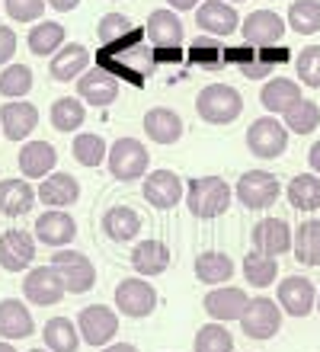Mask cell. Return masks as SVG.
I'll use <instances>...</instances> for the list:
<instances>
[{
    "mask_svg": "<svg viewBox=\"0 0 320 352\" xmlns=\"http://www.w3.org/2000/svg\"><path fill=\"white\" fill-rule=\"evenodd\" d=\"M240 330L250 340H273L279 330H282V307L273 298H250L247 311L240 314Z\"/></svg>",
    "mask_w": 320,
    "mask_h": 352,
    "instance_id": "8",
    "label": "cell"
},
{
    "mask_svg": "<svg viewBox=\"0 0 320 352\" xmlns=\"http://www.w3.org/2000/svg\"><path fill=\"white\" fill-rule=\"evenodd\" d=\"M145 131H147V138L157 141V144H176V141L183 138L186 125L176 109L154 106V109L145 112Z\"/></svg>",
    "mask_w": 320,
    "mask_h": 352,
    "instance_id": "28",
    "label": "cell"
},
{
    "mask_svg": "<svg viewBox=\"0 0 320 352\" xmlns=\"http://www.w3.org/2000/svg\"><path fill=\"white\" fill-rule=\"evenodd\" d=\"M36 333V320H32V311H29L19 298H3L0 301V336L3 340H26V336Z\"/></svg>",
    "mask_w": 320,
    "mask_h": 352,
    "instance_id": "25",
    "label": "cell"
},
{
    "mask_svg": "<svg viewBox=\"0 0 320 352\" xmlns=\"http://www.w3.org/2000/svg\"><path fill=\"white\" fill-rule=\"evenodd\" d=\"M36 189L32 183L19 179V176H10V179H0V214L3 218H19V214H29L32 205H36Z\"/></svg>",
    "mask_w": 320,
    "mask_h": 352,
    "instance_id": "27",
    "label": "cell"
},
{
    "mask_svg": "<svg viewBox=\"0 0 320 352\" xmlns=\"http://www.w3.org/2000/svg\"><path fill=\"white\" fill-rule=\"evenodd\" d=\"M234 189H231L221 176H195L186 179V208L192 212V218L199 221H211L231 208Z\"/></svg>",
    "mask_w": 320,
    "mask_h": 352,
    "instance_id": "1",
    "label": "cell"
},
{
    "mask_svg": "<svg viewBox=\"0 0 320 352\" xmlns=\"http://www.w3.org/2000/svg\"><path fill=\"white\" fill-rule=\"evenodd\" d=\"M106 157H109L106 138L93 135V131H81V135L74 138V160H77L81 167H100V164H106Z\"/></svg>",
    "mask_w": 320,
    "mask_h": 352,
    "instance_id": "39",
    "label": "cell"
},
{
    "mask_svg": "<svg viewBox=\"0 0 320 352\" xmlns=\"http://www.w3.org/2000/svg\"><path fill=\"white\" fill-rule=\"evenodd\" d=\"M58 167V151L48 141H26L19 148V173L26 179H45Z\"/></svg>",
    "mask_w": 320,
    "mask_h": 352,
    "instance_id": "23",
    "label": "cell"
},
{
    "mask_svg": "<svg viewBox=\"0 0 320 352\" xmlns=\"http://www.w3.org/2000/svg\"><path fill=\"white\" fill-rule=\"evenodd\" d=\"M145 36H147V42H151L154 48H160V45H183V38H186L183 19H180L176 10H154V13L147 16Z\"/></svg>",
    "mask_w": 320,
    "mask_h": 352,
    "instance_id": "26",
    "label": "cell"
},
{
    "mask_svg": "<svg viewBox=\"0 0 320 352\" xmlns=\"http://www.w3.org/2000/svg\"><path fill=\"white\" fill-rule=\"evenodd\" d=\"M279 276V260L275 256H266L259 250H250L244 256V278H247L253 288H269Z\"/></svg>",
    "mask_w": 320,
    "mask_h": 352,
    "instance_id": "38",
    "label": "cell"
},
{
    "mask_svg": "<svg viewBox=\"0 0 320 352\" xmlns=\"http://www.w3.org/2000/svg\"><path fill=\"white\" fill-rule=\"evenodd\" d=\"M29 352H48V349H29Z\"/></svg>",
    "mask_w": 320,
    "mask_h": 352,
    "instance_id": "59",
    "label": "cell"
},
{
    "mask_svg": "<svg viewBox=\"0 0 320 352\" xmlns=\"http://www.w3.org/2000/svg\"><path fill=\"white\" fill-rule=\"evenodd\" d=\"M295 231L288 228V221L282 218H263L253 228V250L266 253V256H282L292 250Z\"/></svg>",
    "mask_w": 320,
    "mask_h": 352,
    "instance_id": "20",
    "label": "cell"
},
{
    "mask_svg": "<svg viewBox=\"0 0 320 352\" xmlns=\"http://www.w3.org/2000/svg\"><path fill=\"white\" fill-rule=\"evenodd\" d=\"M256 58V48L253 45H247V42H244V45H228L224 48V67L228 65H247V61H253Z\"/></svg>",
    "mask_w": 320,
    "mask_h": 352,
    "instance_id": "47",
    "label": "cell"
},
{
    "mask_svg": "<svg viewBox=\"0 0 320 352\" xmlns=\"http://www.w3.org/2000/svg\"><path fill=\"white\" fill-rule=\"evenodd\" d=\"M147 164H151V154L138 138H119L109 144V157H106V167L109 173L119 179V183H135V179H145L147 176Z\"/></svg>",
    "mask_w": 320,
    "mask_h": 352,
    "instance_id": "3",
    "label": "cell"
},
{
    "mask_svg": "<svg viewBox=\"0 0 320 352\" xmlns=\"http://www.w3.org/2000/svg\"><path fill=\"white\" fill-rule=\"evenodd\" d=\"M282 122H285V129L295 131V135H311L320 125V106L314 100H298L282 116Z\"/></svg>",
    "mask_w": 320,
    "mask_h": 352,
    "instance_id": "40",
    "label": "cell"
},
{
    "mask_svg": "<svg viewBox=\"0 0 320 352\" xmlns=\"http://www.w3.org/2000/svg\"><path fill=\"white\" fill-rule=\"evenodd\" d=\"M29 90H32V67L29 65H7L0 71V96L26 100Z\"/></svg>",
    "mask_w": 320,
    "mask_h": 352,
    "instance_id": "41",
    "label": "cell"
},
{
    "mask_svg": "<svg viewBox=\"0 0 320 352\" xmlns=\"http://www.w3.org/2000/svg\"><path fill=\"white\" fill-rule=\"evenodd\" d=\"M100 352H138V346H131V343H109V346H103Z\"/></svg>",
    "mask_w": 320,
    "mask_h": 352,
    "instance_id": "55",
    "label": "cell"
},
{
    "mask_svg": "<svg viewBox=\"0 0 320 352\" xmlns=\"http://www.w3.org/2000/svg\"><path fill=\"white\" fill-rule=\"evenodd\" d=\"M317 314H320V292H317Z\"/></svg>",
    "mask_w": 320,
    "mask_h": 352,
    "instance_id": "57",
    "label": "cell"
},
{
    "mask_svg": "<svg viewBox=\"0 0 320 352\" xmlns=\"http://www.w3.org/2000/svg\"><path fill=\"white\" fill-rule=\"evenodd\" d=\"M240 36L247 38V45L266 48V45H279L285 36V19L273 10H256L240 23Z\"/></svg>",
    "mask_w": 320,
    "mask_h": 352,
    "instance_id": "17",
    "label": "cell"
},
{
    "mask_svg": "<svg viewBox=\"0 0 320 352\" xmlns=\"http://www.w3.org/2000/svg\"><path fill=\"white\" fill-rule=\"evenodd\" d=\"M157 307V288L141 276H128L116 285V311H122V317L141 320L151 317Z\"/></svg>",
    "mask_w": 320,
    "mask_h": 352,
    "instance_id": "7",
    "label": "cell"
},
{
    "mask_svg": "<svg viewBox=\"0 0 320 352\" xmlns=\"http://www.w3.org/2000/svg\"><path fill=\"white\" fill-rule=\"evenodd\" d=\"M39 202L45 208H71L77 199H81V183L74 179L71 173H48L36 189Z\"/></svg>",
    "mask_w": 320,
    "mask_h": 352,
    "instance_id": "24",
    "label": "cell"
},
{
    "mask_svg": "<svg viewBox=\"0 0 320 352\" xmlns=\"http://www.w3.org/2000/svg\"><path fill=\"white\" fill-rule=\"evenodd\" d=\"M42 340H45L48 352H77L83 343L77 324H71L67 317H52V320L42 327Z\"/></svg>",
    "mask_w": 320,
    "mask_h": 352,
    "instance_id": "33",
    "label": "cell"
},
{
    "mask_svg": "<svg viewBox=\"0 0 320 352\" xmlns=\"http://www.w3.org/2000/svg\"><path fill=\"white\" fill-rule=\"evenodd\" d=\"M87 71H90V48L81 42H71V45L64 42V48L58 55H52V65H48V74L58 84H71Z\"/></svg>",
    "mask_w": 320,
    "mask_h": 352,
    "instance_id": "21",
    "label": "cell"
},
{
    "mask_svg": "<svg viewBox=\"0 0 320 352\" xmlns=\"http://www.w3.org/2000/svg\"><path fill=\"white\" fill-rule=\"evenodd\" d=\"M256 58H263L266 65H273V67H279V65H285V61H292V52H288V45H266V48H259L256 52Z\"/></svg>",
    "mask_w": 320,
    "mask_h": 352,
    "instance_id": "48",
    "label": "cell"
},
{
    "mask_svg": "<svg viewBox=\"0 0 320 352\" xmlns=\"http://www.w3.org/2000/svg\"><path fill=\"white\" fill-rule=\"evenodd\" d=\"M39 125V109L29 100H7L0 106V131L10 141H26Z\"/></svg>",
    "mask_w": 320,
    "mask_h": 352,
    "instance_id": "19",
    "label": "cell"
},
{
    "mask_svg": "<svg viewBox=\"0 0 320 352\" xmlns=\"http://www.w3.org/2000/svg\"><path fill=\"white\" fill-rule=\"evenodd\" d=\"M77 330H81V340L93 349H103L109 346L119 333V311H112L106 305H90L83 307L81 317H77Z\"/></svg>",
    "mask_w": 320,
    "mask_h": 352,
    "instance_id": "9",
    "label": "cell"
},
{
    "mask_svg": "<svg viewBox=\"0 0 320 352\" xmlns=\"http://www.w3.org/2000/svg\"><path fill=\"white\" fill-rule=\"evenodd\" d=\"M103 234L112 243H128L141 234V214L131 205H112L109 212L103 214Z\"/></svg>",
    "mask_w": 320,
    "mask_h": 352,
    "instance_id": "30",
    "label": "cell"
},
{
    "mask_svg": "<svg viewBox=\"0 0 320 352\" xmlns=\"http://www.w3.org/2000/svg\"><path fill=\"white\" fill-rule=\"evenodd\" d=\"M48 266L61 276L64 288H67L71 295H83V292H90V288L96 285V266H93L90 256L81 250L61 247V250H55V256H52Z\"/></svg>",
    "mask_w": 320,
    "mask_h": 352,
    "instance_id": "4",
    "label": "cell"
},
{
    "mask_svg": "<svg viewBox=\"0 0 320 352\" xmlns=\"http://www.w3.org/2000/svg\"><path fill=\"white\" fill-rule=\"evenodd\" d=\"M36 241L52 247V250H61L67 243L77 237V221L71 218V212H64V208H48L36 218Z\"/></svg>",
    "mask_w": 320,
    "mask_h": 352,
    "instance_id": "14",
    "label": "cell"
},
{
    "mask_svg": "<svg viewBox=\"0 0 320 352\" xmlns=\"http://www.w3.org/2000/svg\"><path fill=\"white\" fill-rule=\"evenodd\" d=\"M23 295H26L29 305L52 307L67 295V288H64L61 276L52 266H36V269H29L26 278H23Z\"/></svg>",
    "mask_w": 320,
    "mask_h": 352,
    "instance_id": "11",
    "label": "cell"
},
{
    "mask_svg": "<svg viewBox=\"0 0 320 352\" xmlns=\"http://www.w3.org/2000/svg\"><path fill=\"white\" fill-rule=\"evenodd\" d=\"M192 349H195V352H234V336L228 333V327H224V324L211 320V324L199 327Z\"/></svg>",
    "mask_w": 320,
    "mask_h": 352,
    "instance_id": "43",
    "label": "cell"
},
{
    "mask_svg": "<svg viewBox=\"0 0 320 352\" xmlns=\"http://www.w3.org/2000/svg\"><path fill=\"white\" fill-rule=\"evenodd\" d=\"M64 38H67V32H64L61 23L42 19V23H36L32 32H29V52L39 58H52L64 48Z\"/></svg>",
    "mask_w": 320,
    "mask_h": 352,
    "instance_id": "32",
    "label": "cell"
},
{
    "mask_svg": "<svg viewBox=\"0 0 320 352\" xmlns=\"http://www.w3.org/2000/svg\"><path fill=\"white\" fill-rule=\"evenodd\" d=\"M279 295V307L282 314H292V317H308L317 305V288H314L311 278L304 276H285L275 288Z\"/></svg>",
    "mask_w": 320,
    "mask_h": 352,
    "instance_id": "13",
    "label": "cell"
},
{
    "mask_svg": "<svg viewBox=\"0 0 320 352\" xmlns=\"http://www.w3.org/2000/svg\"><path fill=\"white\" fill-rule=\"evenodd\" d=\"M288 26L298 36L320 32V0H295L288 7Z\"/></svg>",
    "mask_w": 320,
    "mask_h": 352,
    "instance_id": "42",
    "label": "cell"
},
{
    "mask_svg": "<svg viewBox=\"0 0 320 352\" xmlns=\"http://www.w3.org/2000/svg\"><path fill=\"white\" fill-rule=\"evenodd\" d=\"M170 247L164 241H157V237H147V241L135 243V250H131V269H135L141 278H154V276H164L167 269H170Z\"/></svg>",
    "mask_w": 320,
    "mask_h": 352,
    "instance_id": "22",
    "label": "cell"
},
{
    "mask_svg": "<svg viewBox=\"0 0 320 352\" xmlns=\"http://www.w3.org/2000/svg\"><path fill=\"white\" fill-rule=\"evenodd\" d=\"M295 71L304 87L320 90V45H304L295 58Z\"/></svg>",
    "mask_w": 320,
    "mask_h": 352,
    "instance_id": "44",
    "label": "cell"
},
{
    "mask_svg": "<svg viewBox=\"0 0 320 352\" xmlns=\"http://www.w3.org/2000/svg\"><path fill=\"white\" fill-rule=\"evenodd\" d=\"M250 298L244 288L237 285H218L211 288L209 295H205V301H202V307H205V314L211 317V320H218V324H231V320H240V314L247 311Z\"/></svg>",
    "mask_w": 320,
    "mask_h": 352,
    "instance_id": "15",
    "label": "cell"
},
{
    "mask_svg": "<svg viewBox=\"0 0 320 352\" xmlns=\"http://www.w3.org/2000/svg\"><path fill=\"white\" fill-rule=\"evenodd\" d=\"M17 55V32L10 26H0V65H10Z\"/></svg>",
    "mask_w": 320,
    "mask_h": 352,
    "instance_id": "49",
    "label": "cell"
},
{
    "mask_svg": "<svg viewBox=\"0 0 320 352\" xmlns=\"http://www.w3.org/2000/svg\"><path fill=\"white\" fill-rule=\"evenodd\" d=\"M48 119H52V129L55 131L71 135V131H77L83 125V119H87V102H83L81 96H61V100L52 102Z\"/></svg>",
    "mask_w": 320,
    "mask_h": 352,
    "instance_id": "34",
    "label": "cell"
},
{
    "mask_svg": "<svg viewBox=\"0 0 320 352\" xmlns=\"http://www.w3.org/2000/svg\"><path fill=\"white\" fill-rule=\"evenodd\" d=\"M308 164H311V170L320 176V141H314L311 151H308Z\"/></svg>",
    "mask_w": 320,
    "mask_h": 352,
    "instance_id": "54",
    "label": "cell"
},
{
    "mask_svg": "<svg viewBox=\"0 0 320 352\" xmlns=\"http://www.w3.org/2000/svg\"><path fill=\"white\" fill-rule=\"evenodd\" d=\"M77 96L87 106H96V109L112 106V102L119 100V77H112L103 67H90L87 74L77 77Z\"/></svg>",
    "mask_w": 320,
    "mask_h": 352,
    "instance_id": "18",
    "label": "cell"
},
{
    "mask_svg": "<svg viewBox=\"0 0 320 352\" xmlns=\"http://www.w3.org/2000/svg\"><path fill=\"white\" fill-rule=\"evenodd\" d=\"M247 148L259 160H275L288 151V129L275 116H259L247 129Z\"/></svg>",
    "mask_w": 320,
    "mask_h": 352,
    "instance_id": "5",
    "label": "cell"
},
{
    "mask_svg": "<svg viewBox=\"0 0 320 352\" xmlns=\"http://www.w3.org/2000/svg\"><path fill=\"white\" fill-rule=\"evenodd\" d=\"M195 112L209 125H231L244 112V96L231 84H209L195 96Z\"/></svg>",
    "mask_w": 320,
    "mask_h": 352,
    "instance_id": "2",
    "label": "cell"
},
{
    "mask_svg": "<svg viewBox=\"0 0 320 352\" xmlns=\"http://www.w3.org/2000/svg\"><path fill=\"white\" fill-rule=\"evenodd\" d=\"M0 352H17V349H13V343H10V340H0Z\"/></svg>",
    "mask_w": 320,
    "mask_h": 352,
    "instance_id": "56",
    "label": "cell"
},
{
    "mask_svg": "<svg viewBox=\"0 0 320 352\" xmlns=\"http://www.w3.org/2000/svg\"><path fill=\"white\" fill-rule=\"evenodd\" d=\"M135 23L128 16H122V13H106V16L100 19V26H96V36H100L103 45H112V42H119V38H125L128 32H135Z\"/></svg>",
    "mask_w": 320,
    "mask_h": 352,
    "instance_id": "45",
    "label": "cell"
},
{
    "mask_svg": "<svg viewBox=\"0 0 320 352\" xmlns=\"http://www.w3.org/2000/svg\"><path fill=\"white\" fill-rule=\"evenodd\" d=\"M186 58L183 45H160L154 48V65H180Z\"/></svg>",
    "mask_w": 320,
    "mask_h": 352,
    "instance_id": "51",
    "label": "cell"
},
{
    "mask_svg": "<svg viewBox=\"0 0 320 352\" xmlns=\"http://www.w3.org/2000/svg\"><path fill=\"white\" fill-rule=\"evenodd\" d=\"M192 269H195V278H199L202 285H224L234 276V260L221 250H205L195 256V266Z\"/></svg>",
    "mask_w": 320,
    "mask_h": 352,
    "instance_id": "31",
    "label": "cell"
},
{
    "mask_svg": "<svg viewBox=\"0 0 320 352\" xmlns=\"http://www.w3.org/2000/svg\"><path fill=\"white\" fill-rule=\"evenodd\" d=\"M273 71H275V67L266 65L263 58H253V61H247V65H240V74L247 77V80H266Z\"/></svg>",
    "mask_w": 320,
    "mask_h": 352,
    "instance_id": "50",
    "label": "cell"
},
{
    "mask_svg": "<svg viewBox=\"0 0 320 352\" xmlns=\"http://www.w3.org/2000/svg\"><path fill=\"white\" fill-rule=\"evenodd\" d=\"M298 100H304L301 84H298V80H288V77H269L263 84V90H259L263 109L273 112V116H285Z\"/></svg>",
    "mask_w": 320,
    "mask_h": 352,
    "instance_id": "29",
    "label": "cell"
},
{
    "mask_svg": "<svg viewBox=\"0 0 320 352\" xmlns=\"http://www.w3.org/2000/svg\"><path fill=\"white\" fill-rule=\"evenodd\" d=\"M228 3H244V0H228Z\"/></svg>",
    "mask_w": 320,
    "mask_h": 352,
    "instance_id": "58",
    "label": "cell"
},
{
    "mask_svg": "<svg viewBox=\"0 0 320 352\" xmlns=\"http://www.w3.org/2000/svg\"><path fill=\"white\" fill-rule=\"evenodd\" d=\"M141 195H145V202L157 212H170L176 205L186 199V183L173 170H151L145 176V183H141Z\"/></svg>",
    "mask_w": 320,
    "mask_h": 352,
    "instance_id": "10",
    "label": "cell"
},
{
    "mask_svg": "<svg viewBox=\"0 0 320 352\" xmlns=\"http://www.w3.org/2000/svg\"><path fill=\"white\" fill-rule=\"evenodd\" d=\"M295 260L304 266H320V218H308L295 231Z\"/></svg>",
    "mask_w": 320,
    "mask_h": 352,
    "instance_id": "35",
    "label": "cell"
},
{
    "mask_svg": "<svg viewBox=\"0 0 320 352\" xmlns=\"http://www.w3.org/2000/svg\"><path fill=\"white\" fill-rule=\"evenodd\" d=\"M234 195H237V202L244 208L263 212V208H273L275 199L282 195V183L269 170H247L234 186Z\"/></svg>",
    "mask_w": 320,
    "mask_h": 352,
    "instance_id": "6",
    "label": "cell"
},
{
    "mask_svg": "<svg viewBox=\"0 0 320 352\" xmlns=\"http://www.w3.org/2000/svg\"><path fill=\"white\" fill-rule=\"evenodd\" d=\"M36 260V237L29 231L10 228L0 234V269L3 272H26Z\"/></svg>",
    "mask_w": 320,
    "mask_h": 352,
    "instance_id": "12",
    "label": "cell"
},
{
    "mask_svg": "<svg viewBox=\"0 0 320 352\" xmlns=\"http://www.w3.org/2000/svg\"><path fill=\"white\" fill-rule=\"evenodd\" d=\"M195 26L205 32V36H231L240 29V16L237 10L231 7L228 0H202L195 7Z\"/></svg>",
    "mask_w": 320,
    "mask_h": 352,
    "instance_id": "16",
    "label": "cell"
},
{
    "mask_svg": "<svg viewBox=\"0 0 320 352\" xmlns=\"http://www.w3.org/2000/svg\"><path fill=\"white\" fill-rule=\"evenodd\" d=\"M186 61L202 67V71H221L224 67V48L218 45L215 36H202L186 48Z\"/></svg>",
    "mask_w": 320,
    "mask_h": 352,
    "instance_id": "37",
    "label": "cell"
},
{
    "mask_svg": "<svg viewBox=\"0 0 320 352\" xmlns=\"http://www.w3.org/2000/svg\"><path fill=\"white\" fill-rule=\"evenodd\" d=\"M170 3V10H176V13H186V10H195L202 3V0H167Z\"/></svg>",
    "mask_w": 320,
    "mask_h": 352,
    "instance_id": "53",
    "label": "cell"
},
{
    "mask_svg": "<svg viewBox=\"0 0 320 352\" xmlns=\"http://www.w3.org/2000/svg\"><path fill=\"white\" fill-rule=\"evenodd\" d=\"M292 208L298 212H317L320 208V176L317 173H298L285 189Z\"/></svg>",
    "mask_w": 320,
    "mask_h": 352,
    "instance_id": "36",
    "label": "cell"
},
{
    "mask_svg": "<svg viewBox=\"0 0 320 352\" xmlns=\"http://www.w3.org/2000/svg\"><path fill=\"white\" fill-rule=\"evenodd\" d=\"M3 7L13 23H36L45 13V0H3Z\"/></svg>",
    "mask_w": 320,
    "mask_h": 352,
    "instance_id": "46",
    "label": "cell"
},
{
    "mask_svg": "<svg viewBox=\"0 0 320 352\" xmlns=\"http://www.w3.org/2000/svg\"><path fill=\"white\" fill-rule=\"evenodd\" d=\"M45 3H48L52 10H58V13H71V10L77 7L81 0H45Z\"/></svg>",
    "mask_w": 320,
    "mask_h": 352,
    "instance_id": "52",
    "label": "cell"
}]
</instances>
